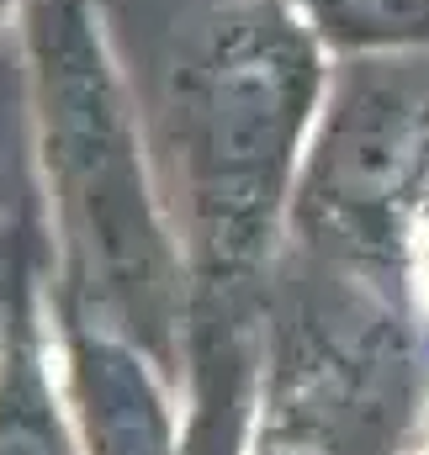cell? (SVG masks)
Instances as JSON below:
<instances>
[{"mask_svg":"<svg viewBox=\"0 0 429 455\" xmlns=\"http://www.w3.org/2000/svg\"><path fill=\"white\" fill-rule=\"evenodd\" d=\"M27 101L59 228V318L186 360V254L165 223L91 0H21Z\"/></svg>","mask_w":429,"mask_h":455,"instance_id":"6da1fadb","label":"cell"},{"mask_svg":"<svg viewBox=\"0 0 429 455\" xmlns=\"http://www.w3.org/2000/svg\"><path fill=\"white\" fill-rule=\"evenodd\" d=\"M319 107L313 27L255 0L207 37L175 101V180L186 254L207 286L244 281L303 180Z\"/></svg>","mask_w":429,"mask_h":455,"instance_id":"7a4b0ae2","label":"cell"},{"mask_svg":"<svg viewBox=\"0 0 429 455\" xmlns=\"http://www.w3.org/2000/svg\"><path fill=\"white\" fill-rule=\"evenodd\" d=\"M260 360L249 455H414L419 355L382 302L297 297Z\"/></svg>","mask_w":429,"mask_h":455,"instance_id":"3957f363","label":"cell"},{"mask_svg":"<svg viewBox=\"0 0 429 455\" xmlns=\"http://www.w3.org/2000/svg\"><path fill=\"white\" fill-rule=\"evenodd\" d=\"M425 186L429 75L414 64H355L303 159V223L344 259L393 254Z\"/></svg>","mask_w":429,"mask_h":455,"instance_id":"277c9868","label":"cell"},{"mask_svg":"<svg viewBox=\"0 0 429 455\" xmlns=\"http://www.w3.org/2000/svg\"><path fill=\"white\" fill-rule=\"evenodd\" d=\"M59 365L85 455H181L175 376L133 339L85 318H59Z\"/></svg>","mask_w":429,"mask_h":455,"instance_id":"5b68a950","label":"cell"},{"mask_svg":"<svg viewBox=\"0 0 429 455\" xmlns=\"http://www.w3.org/2000/svg\"><path fill=\"white\" fill-rule=\"evenodd\" d=\"M21 281L0 297V455H85L64 365H53V344Z\"/></svg>","mask_w":429,"mask_h":455,"instance_id":"8992f818","label":"cell"},{"mask_svg":"<svg viewBox=\"0 0 429 455\" xmlns=\"http://www.w3.org/2000/svg\"><path fill=\"white\" fill-rule=\"evenodd\" d=\"M191 419L181 435V455H249L255 424V360L228 334H197L191 344Z\"/></svg>","mask_w":429,"mask_h":455,"instance_id":"52a82bcc","label":"cell"},{"mask_svg":"<svg viewBox=\"0 0 429 455\" xmlns=\"http://www.w3.org/2000/svg\"><path fill=\"white\" fill-rule=\"evenodd\" d=\"M292 5L334 48L355 53L429 48V0H292Z\"/></svg>","mask_w":429,"mask_h":455,"instance_id":"ba28073f","label":"cell"},{"mask_svg":"<svg viewBox=\"0 0 429 455\" xmlns=\"http://www.w3.org/2000/svg\"><path fill=\"white\" fill-rule=\"evenodd\" d=\"M16 148H21V80L0 64V207L16 180Z\"/></svg>","mask_w":429,"mask_h":455,"instance_id":"9c48e42d","label":"cell"},{"mask_svg":"<svg viewBox=\"0 0 429 455\" xmlns=\"http://www.w3.org/2000/svg\"><path fill=\"white\" fill-rule=\"evenodd\" d=\"M0 5H5V0H0Z\"/></svg>","mask_w":429,"mask_h":455,"instance_id":"30bf717a","label":"cell"}]
</instances>
